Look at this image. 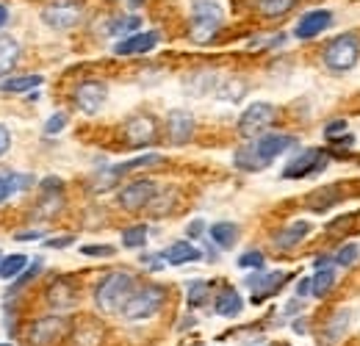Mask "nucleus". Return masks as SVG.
I'll list each match as a JSON object with an SVG mask.
<instances>
[{
    "mask_svg": "<svg viewBox=\"0 0 360 346\" xmlns=\"http://www.w3.org/2000/svg\"><path fill=\"white\" fill-rule=\"evenodd\" d=\"M291 147H297V139H294V136L271 133V136H261V139H255L252 144L236 150L233 161H236V167L244 169V172H261V169H266L269 164H274V158H280V155H283L285 150H291Z\"/></svg>",
    "mask_w": 360,
    "mask_h": 346,
    "instance_id": "f257e3e1",
    "label": "nucleus"
},
{
    "mask_svg": "<svg viewBox=\"0 0 360 346\" xmlns=\"http://www.w3.org/2000/svg\"><path fill=\"white\" fill-rule=\"evenodd\" d=\"M134 297V277L128 271H117V274H108L97 291H94V302L103 313H117V310H125L128 300Z\"/></svg>",
    "mask_w": 360,
    "mask_h": 346,
    "instance_id": "f03ea898",
    "label": "nucleus"
},
{
    "mask_svg": "<svg viewBox=\"0 0 360 346\" xmlns=\"http://www.w3.org/2000/svg\"><path fill=\"white\" fill-rule=\"evenodd\" d=\"M222 25V6L217 0H197L191 14V39L208 42Z\"/></svg>",
    "mask_w": 360,
    "mask_h": 346,
    "instance_id": "7ed1b4c3",
    "label": "nucleus"
},
{
    "mask_svg": "<svg viewBox=\"0 0 360 346\" xmlns=\"http://www.w3.org/2000/svg\"><path fill=\"white\" fill-rule=\"evenodd\" d=\"M360 58V47L358 39L344 34V37H335L333 42L324 47V64L333 70V72H347L358 64Z\"/></svg>",
    "mask_w": 360,
    "mask_h": 346,
    "instance_id": "20e7f679",
    "label": "nucleus"
},
{
    "mask_svg": "<svg viewBox=\"0 0 360 346\" xmlns=\"http://www.w3.org/2000/svg\"><path fill=\"white\" fill-rule=\"evenodd\" d=\"M167 300V291L161 286H144L141 291H136L134 297L125 305V319L128 321H141V319H150L161 310V305Z\"/></svg>",
    "mask_w": 360,
    "mask_h": 346,
    "instance_id": "39448f33",
    "label": "nucleus"
},
{
    "mask_svg": "<svg viewBox=\"0 0 360 346\" xmlns=\"http://www.w3.org/2000/svg\"><path fill=\"white\" fill-rule=\"evenodd\" d=\"M84 17V6L81 0H53L50 6L42 8V20L45 25L56 28V31H67L72 25H78Z\"/></svg>",
    "mask_w": 360,
    "mask_h": 346,
    "instance_id": "423d86ee",
    "label": "nucleus"
},
{
    "mask_svg": "<svg viewBox=\"0 0 360 346\" xmlns=\"http://www.w3.org/2000/svg\"><path fill=\"white\" fill-rule=\"evenodd\" d=\"M274 122V105L269 103H252L241 120H238V133L244 139H261L264 130H269V125Z\"/></svg>",
    "mask_w": 360,
    "mask_h": 346,
    "instance_id": "0eeeda50",
    "label": "nucleus"
},
{
    "mask_svg": "<svg viewBox=\"0 0 360 346\" xmlns=\"http://www.w3.org/2000/svg\"><path fill=\"white\" fill-rule=\"evenodd\" d=\"M327 167V155L321 153V150H302L294 161H288L285 164V169H283V177H288V180H297V177H308V174L319 172V169H324Z\"/></svg>",
    "mask_w": 360,
    "mask_h": 346,
    "instance_id": "6e6552de",
    "label": "nucleus"
},
{
    "mask_svg": "<svg viewBox=\"0 0 360 346\" xmlns=\"http://www.w3.org/2000/svg\"><path fill=\"white\" fill-rule=\"evenodd\" d=\"M155 197V183L153 180H134L120 191V205L128 211H139L144 208L150 200Z\"/></svg>",
    "mask_w": 360,
    "mask_h": 346,
    "instance_id": "1a4fd4ad",
    "label": "nucleus"
},
{
    "mask_svg": "<svg viewBox=\"0 0 360 346\" xmlns=\"http://www.w3.org/2000/svg\"><path fill=\"white\" fill-rule=\"evenodd\" d=\"M105 97H108V89L100 81H84L81 86L75 89V103H78V108L84 114H97L103 108Z\"/></svg>",
    "mask_w": 360,
    "mask_h": 346,
    "instance_id": "9d476101",
    "label": "nucleus"
},
{
    "mask_svg": "<svg viewBox=\"0 0 360 346\" xmlns=\"http://www.w3.org/2000/svg\"><path fill=\"white\" fill-rule=\"evenodd\" d=\"M125 139H128V144H134V147L150 144V141L155 139V120L147 117V114L131 117V120L125 122Z\"/></svg>",
    "mask_w": 360,
    "mask_h": 346,
    "instance_id": "9b49d317",
    "label": "nucleus"
},
{
    "mask_svg": "<svg viewBox=\"0 0 360 346\" xmlns=\"http://www.w3.org/2000/svg\"><path fill=\"white\" fill-rule=\"evenodd\" d=\"M330 25H333V14L327 8H316V11L302 14V20L297 23V37L300 39H314L324 28H330Z\"/></svg>",
    "mask_w": 360,
    "mask_h": 346,
    "instance_id": "f8f14e48",
    "label": "nucleus"
},
{
    "mask_svg": "<svg viewBox=\"0 0 360 346\" xmlns=\"http://www.w3.org/2000/svg\"><path fill=\"white\" fill-rule=\"evenodd\" d=\"M167 133H169L172 144H186L194 133V117L186 114V111H172L167 117Z\"/></svg>",
    "mask_w": 360,
    "mask_h": 346,
    "instance_id": "ddd939ff",
    "label": "nucleus"
},
{
    "mask_svg": "<svg viewBox=\"0 0 360 346\" xmlns=\"http://www.w3.org/2000/svg\"><path fill=\"white\" fill-rule=\"evenodd\" d=\"M247 286H250V291H252V302H261L264 297H269L274 294L280 286H283V274H277V271H264V274H252L250 280H247Z\"/></svg>",
    "mask_w": 360,
    "mask_h": 346,
    "instance_id": "4468645a",
    "label": "nucleus"
},
{
    "mask_svg": "<svg viewBox=\"0 0 360 346\" xmlns=\"http://www.w3.org/2000/svg\"><path fill=\"white\" fill-rule=\"evenodd\" d=\"M155 44H158V34H155V31H147V34H134V37L117 42L114 53H117V56H134V53H147V50H153Z\"/></svg>",
    "mask_w": 360,
    "mask_h": 346,
    "instance_id": "2eb2a0df",
    "label": "nucleus"
},
{
    "mask_svg": "<svg viewBox=\"0 0 360 346\" xmlns=\"http://www.w3.org/2000/svg\"><path fill=\"white\" fill-rule=\"evenodd\" d=\"M64 333V321L61 319H42L31 327V344L34 346H47L53 344L58 335Z\"/></svg>",
    "mask_w": 360,
    "mask_h": 346,
    "instance_id": "dca6fc26",
    "label": "nucleus"
},
{
    "mask_svg": "<svg viewBox=\"0 0 360 346\" xmlns=\"http://www.w3.org/2000/svg\"><path fill=\"white\" fill-rule=\"evenodd\" d=\"M308 233H311V224H308V222H294V224H288V227L274 238V244H277L280 250H291V247H297Z\"/></svg>",
    "mask_w": 360,
    "mask_h": 346,
    "instance_id": "f3484780",
    "label": "nucleus"
},
{
    "mask_svg": "<svg viewBox=\"0 0 360 346\" xmlns=\"http://www.w3.org/2000/svg\"><path fill=\"white\" fill-rule=\"evenodd\" d=\"M167 263H172V266H183V263H194V260H200V250L197 247H191L188 241H178V244H172L169 250H167Z\"/></svg>",
    "mask_w": 360,
    "mask_h": 346,
    "instance_id": "a211bd4d",
    "label": "nucleus"
},
{
    "mask_svg": "<svg viewBox=\"0 0 360 346\" xmlns=\"http://www.w3.org/2000/svg\"><path fill=\"white\" fill-rule=\"evenodd\" d=\"M20 58V44L11 37H0V78L11 72V67Z\"/></svg>",
    "mask_w": 360,
    "mask_h": 346,
    "instance_id": "6ab92c4d",
    "label": "nucleus"
},
{
    "mask_svg": "<svg viewBox=\"0 0 360 346\" xmlns=\"http://www.w3.org/2000/svg\"><path fill=\"white\" fill-rule=\"evenodd\" d=\"M219 100L225 103H238L244 94H247V81L244 78H227V81H219V86L214 91Z\"/></svg>",
    "mask_w": 360,
    "mask_h": 346,
    "instance_id": "aec40b11",
    "label": "nucleus"
},
{
    "mask_svg": "<svg viewBox=\"0 0 360 346\" xmlns=\"http://www.w3.org/2000/svg\"><path fill=\"white\" fill-rule=\"evenodd\" d=\"M241 307H244V302H241V297H238L233 288H225V291L217 297V305H214V310H217L219 316H225V319L238 316V313H241Z\"/></svg>",
    "mask_w": 360,
    "mask_h": 346,
    "instance_id": "412c9836",
    "label": "nucleus"
},
{
    "mask_svg": "<svg viewBox=\"0 0 360 346\" xmlns=\"http://www.w3.org/2000/svg\"><path fill=\"white\" fill-rule=\"evenodd\" d=\"M211 238H214V244H219L222 250H230V247L236 244V238H238V227L230 224V222H217V224L211 227Z\"/></svg>",
    "mask_w": 360,
    "mask_h": 346,
    "instance_id": "4be33fe9",
    "label": "nucleus"
},
{
    "mask_svg": "<svg viewBox=\"0 0 360 346\" xmlns=\"http://www.w3.org/2000/svg\"><path fill=\"white\" fill-rule=\"evenodd\" d=\"M25 186H31V177H22V174H0V203H6L14 191H20V188H25Z\"/></svg>",
    "mask_w": 360,
    "mask_h": 346,
    "instance_id": "5701e85b",
    "label": "nucleus"
},
{
    "mask_svg": "<svg viewBox=\"0 0 360 346\" xmlns=\"http://www.w3.org/2000/svg\"><path fill=\"white\" fill-rule=\"evenodd\" d=\"M141 28V17H136V14H131V17H117L114 23H111V37H134L136 31Z\"/></svg>",
    "mask_w": 360,
    "mask_h": 346,
    "instance_id": "b1692460",
    "label": "nucleus"
},
{
    "mask_svg": "<svg viewBox=\"0 0 360 346\" xmlns=\"http://www.w3.org/2000/svg\"><path fill=\"white\" fill-rule=\"evenodd\" d=\"M335 271L330 269V266H324V269H319L314 277V294L316 297H327L333 288H335Z\"/></svg>",
    "mask_w": 360,
    "mask_h": 346,
    "instance_id": "393cba45",
    "label": "nucleus"
},
{
    "mask_svg": "<svg viewBox=\"0 0 360 346\" xmlns=\"http://www.w3.org/2000/svg\"><path fill=\"white\" fill-rule=\"evenodd\" d=\"M217 86H219V81H217V75H214V72H200V75L188 78V84H186V89H188L191 94H205V91H217Z\"/></svg>",
    "mask_w": 360,
    "mask_h": 346,
    "instance_id": "a878e982",
    "label": "nucleus"
},
{
    "mask_svg": "<svg viewBox=\"0 0 360 346\" xmlns=\"http://www.w3.org/2000/svg\"><path fill=\"white\" fill-rule=\"evenodd\" d=\"M39 84H42V75H20V78L3 81L0 89L3 91H31V89H37Z\"/></svg>",
    "mask_w": 360,
    "mask_h": 346,
    "instance_id": "bb28decb",
    "label": "nucleus"
},
{
    "mask_svg": "<svg viewBox=\"0 0 360 346\" xmlns=\"http://www.w3.org/2000/svg\"><path fill=\"white\" fill-rule=\"evenodd\" d=\"M294 3L297 0H258V8H261V14L264 17H283V14H288L291 8H294Z\"/></svg>",
    "mask_w": 360,
    "mask_h": 346,
    "instance_id": "cd10ccee",
    "label": "nucleus"
},
{
    "mask_svg": "<svg viewBox=\"0 0 360 346\" xmlns=\"http://www.w3.org/2000/svg\"><path fill=\"white\" fill-rule=\"evenodd\" d=\"M25 266H28V258H25V255H8V258L0 260V277H3V280H11V277H17Z\"/></svg>",
    "mask_w": 360,
    "mask_h": 346,
    "instance_id": "c85d7f7f",
    "label": "nucleus"
},
{
    "mask_svg": "<svg viewBox=\"0 0 360 346\" xmlns=\"http://www.w3.org/2000/svg\"><path fill=\"white\" fill-rule=\"evenodd\" d=\"M153 164H161V155L150 153V155L134 158V161H128V164H120V167H114V169H111V177H120V174L131 172V169H139V167H153Z\"/></svg>",
    "mask_w": 360,
    "mask_h": 346,
    "instance_id": "c756f323",
    "label": "nucleus"
},
{
    "mask_svg": "<svg viewBox=\"0 0 360 346\" xmlns=\"http://www.w3.org/2000/svg\"><path fill=\"white\" fill-rule=\"evenodd\" d=\"M122 244H125L128 250L144 247V244H147V227H144V224H134V227H128V230L122 233Z\"/></svg>",
    "mask_w": 360,
    "mask_h": 346,
    "instance_id": "7c9ffc66",
    "label": "nucleus"
},
{
    "mask_svg": "<svg viewBox=\"0 0 360 346\" xmlns=\"http://www.w3.org/2000/svg\"><path fill=\"white\" fill-rule=\"evenodd\" d=\"M50 305H56V307H67V305H72V291H70L67 283H58V286L50 288Z\"/></svg>",
    "mask_w": 360,
    "mask_h": 346,
    "instance_id": "2f4dec72",
    "label": "nucleus"
},
{
    "mask_svg": "<svg viewBox=\"0 0 360 346\" xmlns=\"http://www.w3.org/2000/svg\"><path fill=\"white\" fill-rule=\"evenodd\" d=\"M208 283H202V280H197V283H191L188 286V305H194V307H200V305H205L208 300Z\"/></svg>",
    "mask_w": 360,
    "mask_h": 346,
    "instance_id": "473e14b6",
    "label": "nucleus"
},
{
    "mask_svg": "<svg viewBox=\"0 0 360 346\" xmlns=\"http://www.w3.org/2000/svg\"><path fill=\"white\" fill-rule=\"evenodd\" d=\"M335 263H338V266H355V263H358V247H355V244L341 247L338 255H335Z\"/></svg>",
    "mask_w": 360,
    "mask_h": 346,
    "instance_id": "72a5a7b5",
    "label": "nucleus"
},
{
    "mask_svg": "<svg viewBox=\"0 0 360 346\" xmlns=\"http://www.w3.org/2000/svg\"><path fill=\"white\" fill-rule=\"evenodd\" d=\"M344 321H349V313H344V310H341V313H338V316L330 321V330H327V341H335V338L344 333Z\"/></svg>",
    "mask_w": 360,
    "mask_h": 346,
    "instance_id": "f704fd0d",
    "label": "nucleus"
},
{
    "mask_svg": "<svg viewBox=\"0 0 360 346\" xmlns=\"http://www.w3.org/2000/svg\"><path fill=\"white\" fill-rule=\"evenodd\" d=\"M238 266H241V269H261V266H264V255L255 252V250H252V252H244V255L238 258Z\"/></svg>",
    "mask_w": 360,
    "mask_h": 346,
    "instance_id": "c9c22d12",
    "label": "nucleus"
},
{
    "mask_svg": "<svg viewBox=\"0 0 360 346\" xmlns=\"http://www.w3.org/2000/svg\"><path fill=\"white\" fill-rule=\"evenodd\" d=\"M64 125H67V114H61V111H58V114H53V117L47 120L45 130H47V133H61V130H64Z\"/></svg>",
    "mask_w": 360,
    "mask_h": 346,
    "instance_id": "e433bc0d",
    "label": "nucleus"
},
{
    "mask_svg": "<svg viewBox=\"0 0 360 346\" xmlns=\"http://www.w3.org/2000/svg\"><path fill=\"white\" fill-rule=\"evenodd\" d=\"M341 133H347V122H344V120H335V122H330V125L324 128V136H327L330 141H335Z\"/></svg>",
    "mask_w": 360,
    "mask_h": 346,
    "instance_id": "4c0bfd02",
    "label": "nucleus"
},
{
    "mask_svg": "<svg viewBox=\"0 0 360 346\" xmlns=\"http://www.w3.org/2000/svg\"><path fill=\"white\" fill-rule=\"evenodd\" d=\"M81 252H84V255H111L114 247H84Z\"/></svg>",
    "mask_w": 360,
    "mask_h": 346,
    "instance_id": "58836bf2",
    "label": "nucleus"
},
{
    "mask_svg": "<svg viewBox=\"0 0 360 346\" xmlns=\"http://www.w3.org/2000/svg\"><path fill=\"white\" fill-rule=\"evenodd\" d=\"M8 147H11V136H8V130L0 125V155H3Z\"/></svg>",
    "mask_w": 360,
    "mask_h": 346,
    "instance_id": "ea45409f",
    "label": "nucleus"
},
{
    "mask_svg": "<svg viewBox=\"0 0 360 346\" xmlns=\"http://www.w3.org/2000/svg\"><path fill=\"white\" fill-rule=\"evenodd\" d=\"M202 227H205V224H202V219H194V222L188 224V236H191V238H200Z\"/></svg>",
    "mask_w": 360,
    "mask_h": 346,
    "instance_id": "a19ab883",
    "label": "nucleus"
},
{
    "mask_svg": "<svg viewBox=\"0 0 360 346\" xmlns=\"http://www.w3.org/2000/svg\"><path fill=\"white\" fill-rule=\"evenodd\" d=\"M39 269H42V263H34V266H31V269H28V271H25V274H22V277L17 280V286H22V283H28V280H31V277H34V274H37Z\"/></svg>",
    "mask_w": 360,
    "mask_h": 346,
    "instance_id": "79ce46f5",
    "label": "nucleus"
},
{
    "mask_svg": "<svg viewBox=\"0 0 360 346\" xmlns=\"http://www.w3.org/2000/svg\"><path fill=\"white\" fill-rule=\"evenodd\" d=\"M308 291H314V277H311V280H300V286H297V294H300V297H305Z\"/></svg>",
    "mask_w": 360,
    "mask_h": 346,
    "instance_id": "37998d69",
    "label": "nucleus"
},
{
    "mask_svg": "<svg viewBox=\"0 0 360 346\" xmlns=\"http://www.w3.org/2000/svg\"><path fill=\"white\" fill-rule=\"evenodd\" d=\"M72 244V236H67V238H50L47 241V247H70Z\"/></svg>",
    "mask_w": 360,
    "mask_h": 346,
    "instance_id": "c03bdc74",
    "label": "nucleus"
},
{
    "mask_svg": "<svg viewBox=\"0 0 360 346\" xmlns=\"http://www.w3.org/2000/svg\"><path fill=\"white\" fill-rule=\"evenodd\" d=\"M14 238H17V241H34V238H39V233H34V230L28 233V230H25V233H17Z\"/></svg>",
    "mask_w": 360,
    "mask_h": 346,
    "instance_id": "a18cd8bd",
    "label": "nucleus"
},
{
    "mask_svg": "<svg viewBox=\"0 0 360 346\" xmlns=\"http://www.w3.org/2000/svg\"><path fill=\"white\" fill-rule=\"evenodd\" d=\"M6 20H8V8H6V6L0 3V28L6 25Z\"/></svg>",
    "mask_w": 360,
    "mask_h": 346,
    "instance_id": "49530a36",
    "label": "nucleus"
},
{
    "mask_svg": "<svg viewBox=\"0 0 360 346\" xmlns=\"http://www.w3.org/2000/svg\"><path fill=\"white\" fill-rule=\"evenodd\" d=\"M305 330H308V327H305V321H302V319H300V321H294V333H305Z\"/></svg>",
    "mask_w": 360,
    "mask_h": 346,
    "instance_id": "de8ad7c7",
    "label": "nucleus"
},
{
    "mask_svg": "<svg viewBox=\"0 0 360 346\" xmlns=\"http://www.w3.org/2000/svg\"><path fill=\"white\" fill-rule=\"evenodd\" d=\"M131 3H134V6H139V3H141V0H131Z\"/></svg>",
    "mask_w": 360,
    "mask_h": 346,
    "instance_id": "09e8293b",
    "label": "nucleus"
},
{
    "mask_svg": "<svg viewBox=\"0 0 360 346\" xmlns=\"http://www.w3.org/2000/svg\"><path fill=\"white\" fill-rule=\"evenodd\" d=\"M0 346H8V344H0Z\"/></svg>",
    "mask_w": 360,
    "mask_h": 346,
    "instance_id": "8fccbe9b",
    "label": "nucleus"
}]
</instances>
